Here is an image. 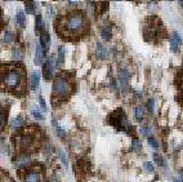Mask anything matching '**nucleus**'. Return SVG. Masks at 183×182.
<instances>
[{
  "instance_id": "f257e3e1",
  "label": "nucleus",
  "mask_w": 183,
  "mask_h": 182,
  "mask_svg": "<svg viewBox=\"0 0 183 182\" xmlns=\"http://www.w3.org/2000/svg\"><path fill=\"white\" fill-rule=\"evenodd\" d=\"M0 88L12 92L21 93L25 89V71L17 65H3L0 67Z\"/></svg>"
},
{
  "instance_id": "f03ea898",
  "label": "nucleus",
  "mask_w": 183,
  "mask_h": 182,
  "mask_svg": "<svg viewBox=\"0 0 183 182\" xmlns=\"http://www.w3.org/2000/svg\"><path fill=\"white\" fill-rule=\"evenodd\" d=\"M88 29L85 16L81 12H71L63 16L57 23V31L65 38H77Z\"/></svg>"
},
{
  "instance_id": "7ed1b4c3",
  "label": "nucleus",
  "mask_w": 183,
  "mask_h": 182,
  "mask_svg": "<svg viewBox=\"0 0 183 182\" xmlns=\"http://www.w3.org/2000/svg\"><path fill=\"white\" fill-rule=\"evenodd\" d=\"M72 91V85L68 77L65 75H57L53 82V91H52V96L53 100H63L67 98Z\"/></svg>"
},
{
  "instance_id": "20e7f679",
  "label": "nucleus",
  "mask_w": 183,
  "mask_h": 182,
  "mask_svg": "<svg viewBox=\"0 0 183 182\" xmlns=\"http://www.w3.org/2000/svg\"><path fill=\"white\" fill-rule=\"evenodd\" d=\"M111 124L120 129V131H126L128 128H130L129 120L123 111H116L111 115Z\"/></svg>"
},
{
  "instance_id": "39448f33",
  "label": "nucleus",
  "mask_w": 183,
  "mask_h": 182,
  "mask_svg": "<svg viewBox=\"0 0 183 182\" xmlns=\"http://www.w3.org/2000/svg\"><path fill=\"white\" fill-rule=\"evenodd\" d=\"M35 138L31 134H22L21 137L17 138V143H18L20 147H23V149H30V147L34 145Z\"/></svg>"
},
{
  "instance_id": "423d86ee",
  "label": "nucleus",
  "mask_w": 183,
  "mask_h": 182,
  "mask_svg": "<svg viewBox=\"0 0 183 182\" xmlns=\"http://www.w3.org/2000/svg\"><path fill=\"white\" fill-rule=\"evenodd\" d=\"M43 72H44L45 79H48V80L53 76V74H54V61L52 57L45 61L44 66H43Z\"/></svg>"
},
{
  "instance_id": "0eeeda50",
  "label": "nucleus",
  "mask_w": 183,
  "mask_h": 182,
  "mask_svg": "<svg viewBox=\"0 0 183 182\" xmlns=\"http://www.w3.org/2000/svg\"><path fill=\"white\" fill-rule=\"evenodd\" d=\"M31 163V159L27 154H20V156L16 159V166L17 168H27Z\"/></svg>"
},
{
  "instance_id": "6e6552de",
  "label": "nucleus",
  "mask_w": 183,
  "mask_h": 182,
  "mask_svg": "<svg viewBox=\"0 0 183 182\" xmlns=\"http://www.w3.org/2000/svg\"><path fill=\"white\" fill-rule=\"evenodd\" d=\"M182 44V38L178 32H174L173 35L170 36V49L173 52H178L179 45Z\"/></svg>"
},
{
  "instance_id": "1a4fd4ad",
  "label": "nucleus",
  "mask_w": 183,
  "mask_h": 182,
  "mask_svg": "<svg viewBox=\"0 0 183 182\" xmlns=\"http://www.w3.org/2000/svg\"><path fill=\"white\" fill-rule=\"evenodd\" d=\"M128 82H129V72L125 70V68H123V70L119 71V83H120L121 89H124V91L126 89Z\"/></svg>"
},
{
  "instance_id": "9d476101",
  "label": "nucleus",
  "mask_w": 183,
  "mask_h": 182,
  "mask_svg": "<svg viewBox=\"0 0 183 182\" xmlns=\"http://www.w3.org/2000/svg\"><path fill=\"white\" fill-rule=\"evenodd\" d=\"M41 181V175L36 170L27 172L25 176V182H40Z\"/></svg>"
},
{
  "instance_id": "9b49d317",
  "label": "nucleus",
  "mask_w": 183,
  "mask_h": 182,
  "mask_svg": "<svg viewBox=\"0 0 183 182\" xmlns=\"http://www.w3.org/2000/svg\"><path fill=\"white\" fill-rule=\"evenodd\" d=\"M40 44H41L43 49H44V53L47 54L48 47L50 45V35H49L47 31H43V34L40 35Z\"/></svg>"
},
{
  "instance_id": "f8f14e48",
  "label": "nucleus",
  "mask_w": 183,
  "mask_h": 182,
  "mask_svg": "<svg viewBox=\"0 0 183 182\" xmlns=\"http://www.w3.org/2000/svg\"><path fill=\"white\" fill-rule=\"evenodd\" d=\"M44 57H45L44 49H43V47L39 44V45L36 47V53H35V63H36V65H41Z\"/></svg>"
},
{
  "instance_id": "ddd939ff",
  "label": "nucleus",
  "mask_w": 183,
  "mask_h": 182,
  "mask_svg": "<svg viewBox=\"0 0 183 182\" xmlns=\"http://www.w3.org/2000/svg\"><path fill=\"white\" fill-rule=\"evenodd\" d=\"M39 83H40V76L38 72H32L31 76H30V86H31V89L35 91L39 86Z\"/></svg>"
},
{
  "instance_id": "4468645a",
  "label": "nucleus",
  "mask_w": 183,
  "mask_h": 182,
  "mask_svg": "<svg viewBox=\"0 0 183 182\" xmlns=\"http://www.w3.org/2000/svg\"><path fill=\"white\" fill-rule=\"evenodd\" d=\"M101 35H102V39L108 41L111 39V35H112V29L110 27V26H103V27L101 29Z\"/></svg>"
},
{
  "instance_id": "2eb2a0df",
  "label": "nucleus",
  "mask_w": 183,
  "mask_h": 182,
  "mask_svg": "<svg viewBox=\"0 0 183 182\" xmlns=\"http://www.w3.org/2000/svg\"><path fill=\"white\" fill-rule=\"evenodd\" d=\"M95 56H97L99 59L101 58H106L107 56V50L102 44H97V49H95Z\"/></svg>"
},
{
  "instance_id": "dca6fc26",
  "label": "nucleus",
  "mask_w": 183,
  "mask_h": 182,
  "mask_svg": "<svg viewBox=\"0 0 183 182\" xmlns=\"http://www.w3.org/2000/svg\"><path fill=\"white\" fill-rule=\"evenodd\" d=\"M16 20H17V23H18L20 25V27H25V26H26V17H25V13L23 12H18V13H17V17H16Z\"/></svg>"
},
{
  "instance_id": "f3484780",
  "label": "nucleus",
  "mask_w": 183,
  "mask_h": 182,
  "mask_svg": "<svg viewBox=\"0 0 183 182\" xmlns=\"http://www.w3.org/2000/svg\"><path fill=\"white\" fill-rule=\"evenodd\" d=\"M65 62V49L63 47L58 48V58H57V66H62Z\"/></svg>"
},
{
  "instance_id": "a211bd4d",
  "label": "nucleus",
  "mask_w": 183,
  "mask_h": 182,
  "mask_svg": "<svg viewBox=\"0 0 183 182\" xmlns=\"http://www.w3.org/2000/svg\"><path fill=\"white\" fill-rule=\"evenodd\" d=\"M23 123H25V120H23V118H21V116L14 118L13 120H11V121H9L11 127H13V128H20V127H22V125H23Z\"/></svg>"
},
{
  "instance_id": "6ab92c4d",
  "label": "nucleus",
  "mask_w": 183,
  "mask_h": 182,
  "mask_svg": "<svg viewBox=\"0 0 183 182\" xmlns=\"http://www.w3.org/2000/svg\"><path fill=\"white\" fill-rule=\"evenodd\" d=\"M43 29V18H41V14L36 16V20H35V30L40 31Z\"/></svg>"
},
{
  "instance_id": "aec40b11",
  "label": "nucleus",
  "mask_w": 183,
  "mask_h": 182,
  "mask_svg": "<svg viewBox=\"0 0 183 182\" xmlns=\"http://www.w3.org/2000/svg\"><path fill=\"white\" fill-rule=\"evenodd\" d=\"M135 118H137V120H139V121L143 119V107H142V106H137V107H135Z\"/></svg>"
},
{
  "instance_id": "412c9836",
  "label": "nucleus",
  "mask_w": 183,
  "mask_h": 182,
  "mask_svg": "<svg viewBox=\"0 0 183 182\" xmlns=\"http://www.w3.org/2000/svg\"><path fill=\"white\" fill-rule=\"evenodd\" d=\"M25 5H26V12L29 14H32L35 12V3L34 2H27Z\"/></svg>"
},
{
  "instance_id": "4be33fe9",
  "label": "nucleus",
  "mask_w": 183,
  "mask_h": 182,
  "mask_svg": "<svg viewBox=\"0 0 183 182\" xmlns=\"http://www.w3.org/2000/svg\"><path fill=\"white\" fill-rule=\"evenodd\" d=\"M12 54H13V58L14 59H22L23 58V53L21 50H18V48H14L13 52H12Z\"/></svg>"
},
{
  "instance_id": "5701e85b",
  "label": "nucleus",
  "mask_w": 183,
  "mask_h": 182,
  "mask_svg": "<svg viewBox=\"0 0 183 182\" xmlns=\"http://www.w3.org/2000/svg\"><path fill=\"white\" fill-rule=\"evenodd\" d=\"M57 152H58V156H59V159L62 160V163L65 164V166H67V158H66V154L61 150V149H58L57 150Z\"/></svg>"
},
{
  "instance_id": "b1692460",
  "label": "nucleus",
  "mask_w": 183,
  "mask_h": 182,
  "mask_svg": "<svg viewBox=\"0 0 183 182\" xmlns=\"http://www.w3.org/2000/svg\"><path fill=\"white\" fill-rule=\"evenodd\" d=\"M151 132H152V128L147 127V125H144V127L141 128V134H143V136H149L150 137V133Z\"/></svg>"
},
{
  "instance_id": "393cba45",
  "label": "nucleus",
  "mask_w": 183,
  "mask_h": 182,
  "mask_svg": "<svg viewBox=\"0 0 183 182\" xmlns=\"http://www.w3.org/2000/svg\"><path fill=\"white\" fill-rule=\"evenodd\" d=\"M14 39V35L12 32H5V35H4V41L5 43H12Z\"/></svg>"
},
{
  "instance_id": "a878e982",
  "label": "nucleus",
  "mask_w": 183,
  "mask_h": 182,
  "mask_svg": "<svg viewBox=\"0 0 183 182\" xmlns=\"http://www.w3.org/2000/svg\"><path fill=\"white\" fill-rule=\"evenodd\" d=\"M153 159H155V161H156V163H158V164H159V166H160V167H162V166H164V161H162V158L160 156V155H159V154H156V152H155V154H153Z\"/></svg>"
},
{
  "instance_id": "bb28decb",
  "label": "nucleus",
  "mask_w": 183,
  "mask_h": 182,
  "mask_svg": "<svg viewBox=\"0 0 183 182\" xmlns=\"http://www.w3.org/2000/svg\"><path fill=\"white\" fill-rule=\"evenodd\" d=\"M143 167H144V169L147 172H153V164L150 163V161H144L143 163Z\"/></svg>"
},
{
  "instance_id": "cd10ccee",
  "label": "nucleus",
  "mask_w": 183,
  "mask_h": 182,
  "mask_svg": "<svg viewBox=\"0 0 183 182\" xmlns=\"http://www.w3.org/2000/svg\"><path fill=\"white\" fill-rule=\"evenodd\" d=\"M147 107H149V111L151 112V114H153V111H155V101L153 100H149V102H147Z\"/></svg>"
},
{
  "instance_id": "c85d7f7f",
  "label": "nucleus",
  "mask_w": 183,
  "mask_h": 182,
  "mask_svg": "<svg viewBox=\"0 0 183 182\" xmlns=\"http://www.w3.org/2000/svg\"><path fill=\"white\" fill-rule=\"evenodd\" d=\"M149 143H150L151 146H153V147H155V149H156V147H159V142H158V141H156V140H155V138H153V137H151V136L149 137Z\"/></svg>"
},
{
  "instance_id": "c756f323",
  "label": "nucleus",
  "mask_w": 183,
  "mask_h": 182,
  "mask_svg": "<svg viewBox=\"0 0 183 182\" xmlns=\"http://www.w3.org/2000/svg\"><path fill=\"white\" fill-rule=\"evenodd\" d=\"M38 100H39V103H40L41 109L45 111V110H47V105H45V101H44V98H43V96H39V98H38Z\"/></svg>"
},
{
  "instance_id": "7c9ffc66",
  "label": "nucleus",
  "mask_w": 183,
  "mask_h": 182,
  "mask_svg": "<svg viewBox=\"0 0 183 182\" xmlns=\"http://www.w3.org/2000/svg\"><path fill=\"white\" fill-rule=\"evenodd\" d=\"M132 146H133V149H134V150H139V149H141V142H139L138 140H133Z\"/></svg>"
},
{
  "instance_id": "2f4dec72",
  "label": "nucleus",
  "mask_w": 183,
  "mask_h": 182,
  "mask_svg": "<svg viewBox=\"0 0 183 182\" xmlns=\"http://www.w3.org/2000/svg\"><path fill=\"white\" fill-rule=\"evenodd\" d=\"M32 115H34L35 118H36V119H40V120L44 119L43 114H40V112H39V111H36V110H34V111H32Z\"/></svg>"
},
{
  "instance_id": "473e14b6",
  "label": "nucleus",
  "mask_w": 183,
  "mask_h": 182,
  "mask_svg": "<svg viewBox=\"0 0 183 182\" xmlns=\"http://www.w3.org/2000/svg\"><path fill=\"white\" fill-rule=\"evenodd\" d=\"M56 132H57V136H59V137H63L65 136V131L61 127H56Z\"/></svg>"
},
{
  "instance_id": "72a5a7b5",
  "label": "nucleus",
  "mask_w": 183,
  "mask_h": 182,
  "mask_svg": "<svg viewBox=\"0 0 183 182\" xmlns=\"http://www.w3.org/2000/svg\"><path fill=\"white\" fill-rule=\"evenodd\" d=\"M5 124V114L0 111V127H3Z\"/></svg>"
},
{
  "instance_id": "f704fd0d",
  "label": "nucleus",
  "mask_w": 183,
  "mask_h": 182,
  "mask_svg": "<svg viewBox=\"0 0 183 182\" xmlns=\"http://www.w3.org/2000/svg\"><path fill=\"white\" fill-rule=\"evenodd\" d=\"M48 13H49V17H53V16H54V9H53V7H49V8H48Z\"/></svg>"
},
{
  "instance_id": "c9c22d12",
  "label": "nucleus",
  "mask_w": 183,
  "mask_h": 182,
  "mask_svg": "<svg viewBox=\"0 0 183 182\" xmlns=\"http://www.w3.org/2000/svg\"><path fill=\"white\" fill-rule=\"evenodd\" d=\"M173 182H179V180H177V178H174V181Z\"/></svg>"
},
{
  "instance_id": "e433bc0d",
  "label": "nucleus",
  "mask_w": 183,
  "mask_h": 182,
  "mask_svg": "<svg viewBox=\"0 0 183 182\" xmlns=\"http://www.w3.org/2000/svg\"><path fill=\"white\" fill-rule=\"evenodd\" d=\"M179 4H181V7H183V2H179Z\"/></svg>"
},
{
  "instance_id": "4c0bfd02",
  "label": "nucleus",
  "mask_w": 183,
  "mask_h": 182,
  "mask_svg": "<svg viewBox=\"0 0 183 182\" xmlns=\"http://www.w3.org/2000/svg\"><path fill=\"white\" fill-rule=\"evenodd\" d=\"M182 93H183V83H182Z\"/></svg>"
}]
</instances>
